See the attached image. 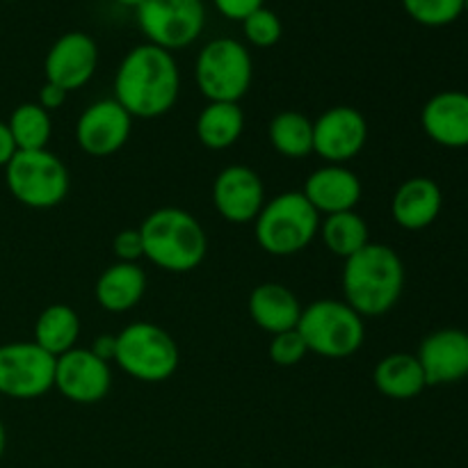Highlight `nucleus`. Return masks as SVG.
Wrapping results in <instances>:
<instances>
[{
    "label": "nucleus",
    "mask_w": 468,
    "mask_h": 468,
    "mask_svg": "<svg viewBox=\"0 0 468 468\" xmlns=\"http://www.w3.org/2000/svg\"><path fill=\"white\" fill-rule=\"evenodd\" d=\"M133 131V117L114 99L94 101L76 122V142L80 151L105 158L126 146Z\"/></svg>",
    "instance_id": "nucleus-13"
},
{
    "label": "nucleus",
    "mask_w": 468,
    "mask_h": 468,
    "mask_svg": "<svg viewBox=\"0 0 468 468\" xmlns=\"http://www.w3.org/2000/svg\"><path fill=\"white\" fill-rule=\"evenodd\" d=\"M16 154V144L12 140V133H9L7 122H0V169L7 167L9 160Z\"/></svg>",
    "instance_id": "nucleus-35"
},
{
    "label": "nucleus",
    "mask_w": 468,
    "mask_h": 468,
    "mask_svg": "<svg viewBox=\"0 0 468 468\" xmlns=\"http://www.w3.org/2000/svg\"><path fill=\"white\" fill-rule=\"evenodd\" d=\"M250 315L263 332L282 334L297 329L302 304L295 292L283 283H261L250 295Z\"/></svg>",
    "instance_id": "nucleus-20"
},
{
    "label": "nucleus",
    "mask_w": 468,
    "mask_h": 468,
    "mask_svg": "<svg viewBox=\"0 0 468 468\" xmlns=\"http://www.w3.org/2000/svg\"><path fill=\"white\" fill-rule=\"evenodd\" d=\"M0 405H3V396H0Z\"/></svg>",
    "instance_id": "nucleus-40"
},
{
    "label": "nucleus",
    "mask_w": 468,
    "mask_h": 468,
    "mask_svg": "<svg viewBox=\"0 0 468 468\" xmlns=\"http://www.w3.org/2000/svg\"><path fill=\"white\" fill-rule=\"evenodd\" d=\"M327 468H341V466H327Z\"/></svg>",
    "instance_id": "nucleus-41"
},
{
    "label": "nucleus",
    "mask_w": 468,
    "mask_h": 468,
    "mask_svg": "<svg viewBox=\"0 0 468 468\" xmlns=\"http://www.w3.org/2000/svg\"><path fill=\"white\" fill-rule=\"evenodd\" d=\"M67 90L53 85V82H44V87L39 90V101H37V103H39L46 112H53V110H59L67 103Z\"/></svg>",
    "instance_id": "nucleus-33"
},
{
    "label": "nucleus",
    "mask_w": 468,
    "mask_h": 468,
    "mask_svg": "<svg viewBox=\"0 0 468 468\" xmlns=\"http://www.w3.org/2000/svg\"><path fill=\"white\" fill-rule=\"evenodd\" d=\"M320 213L302 192H282L265 201L254 219L256 242L272 256H295L315 240Z\"/></svg>",
    "instance_id": "nucleus-4"
},
{
    "label": "nucleus",
    "mask_w": 468,
    "mask_h": 468,
    "mask_svg": "<svg viewBox=\"0 0 468 468\" xmlns=\"http://www.w3.org/2000/svg\"><path fill=\"white\" fill-rule=\"evenodd\" d=\"M420 368L428 387H448L468 378V332L443 327L428 334L419 347Z\"/></svg>",
    "instance_id": "nucleus-15"
},
{
    "label": "nucleus",
    "mask_w": 468,
    "mask_h": 468,
    "mask_svg": "<svg viewBox=\"0 0 468 468\" xmlns=\"http://www.w3.org/2000/svg\"><path fill=\"white\" fill-rule=\"evenodd\" d=\"M242 32H245L247 44L256 46V48H270L282 39L283 26L282 18L272 9L261 7L242 21Z\"/></svg>",
    "instance_id": "nucleus-29"
},
{
    "label": "nucleus",
    "mask_w": 468,
    "mask_h": 468,
    "mask_svg": "<svg viewBox=\"0 0 468 468\" xmlns=\"http://www.w3.org/2000/svg\"><path fill=\"white\" fill-rule=\"evenodd\" d=\"M378 468H393V466H378Z\"/></svg>",
    "instance_id": "nucleus-39"
},
{
    "label": "nucleus",
    "mask_w": 468,
    "mask_h": 468,
    "mask_svg": "<svg viewBox=\"0 0 468 468\" xmlns=\"http://www.w3.org/2000/svg\"><path fill=\"white\" fill-rule=\"evenodd\" d=\"M144 259L165 272H190L204 263L208 238L195 215L165 206L146 215L140 227Z\"/></svg>",
    "instance_id": "nucleus-3"
},
{
    "label": "nucleus",
    "mask_w": 468,
    "mask_h": 468,
    "mask_svg": "<svg viewBox=\"0 0 468 468\" xmlns=\"http://www.w3.org/2000/svg\"><path fill=\"white\" fill-rule=\"evenodd\" d=\"M146 291V274L137 263H122L105 268L96 282L94 295L101 309L108 314H126L135 309Z\"/></svg>",
    "instance_id": "nucleus-21"
},
{
    "label": "nucleus",
    "mask_w": 468,
    "mask_h": 468,
    "mask_svg": "<svg viewBox=\"0 0 468 468\" xmlns=\"http://www.w3.org/2000/svg\"><path fill=\"white\" fill-rule=\"evenodd\" d=\"M318 236L323 238L324 247L332 251L338 259H350L359 250H364L370 242L368 224L355 210H346V213L327 215L320 219Z\"/></svg>",
    "instance_id": "nucleus-25"
},
{
    "label": "nucleus",
    "mask_w": 468,
    "mask_h": 468,
    "mask_svg": "<svg viewBox=\"0 0 468 468\" xmlns=\"http://www.w3.org/2000/svg\"><path fill=\"white\" fill-rule=\"evenodd\" d=\"M53 387L76 405H96L112 387L110 364L85 347H73L55 359Z\"/></svg>",
    "instance_id": "nucleus-11"
},
{
    "label": "nucleus",
    "mask_w": 468,
    "mask_h": 468,
    "mask_svg": "<svg viewBox=\"0 0 468 468\" xmlns=\"http://www.w3.org/2000/svg\"><path fill=\"white\" fill-rule=\"evenodd\" d=\"M254 78L251 53L233 37H218L199 50L195 80L208 103H240Z\"/></svg>",
    "instance_id": "nucleus-5"
},
{
    "label": "nucleus",
    "mask_w": 468,
    "mask_h": 468,
    "mask_svg": "<svg viewBox=\"0 0 468 468\" xmlns=\"http://www.w3.org/2000/svg\"><path fill=\"white\" fill-rule=\"evenodd\" d=\"M181 352L172 334L154 323H133L117 334L114 364L146 384H158L178 370Z\"/></svg>",
    "instance_id": "nucleus-8"
},
{
    "label": "nucleus",
    "mask_w": 468,
    "mask_h": 468,
    "mask_svg": "<svg viewBox=\"0 0 468 468\" xmlns=\"http://www.w3.org/2000/svg\"><path fill=\"white\" fill-rule=\"evenodd\" d=\"M402 7L425 27H443L464 14V0H402Z\"/></svg>",
    "instance_id": "nucleus-28"
},
{
    "label": "nucleus",
    "mask_w": 468,
    "mask_h": 468,
    "mask_svg": "<svg viewBox=\"0 0 468 468\" xmlns=\"http://www.w3.org/2000/svg\"><path fill=\"white\" fill-rule=\"evenodd\" d=\"M16 151L46 149L53 135L50 112H46L39 103H21L14 108L7 122Z\"/></svg>",
    "instance_id": "nucleus-27"
},
{
    "label": "nucleus",
    "mask_w": 468,
    "mask_h": 468,
    "mask_svg": "<svg viewBox=\"0 0 468 468\" xmlns=\"http://www.w3.org/2000/svg\"><path fill=\"white\" fill-rule=\"evenodd\" d=\"M135 12L146 44L169 53L195 44L206 26L204 0H142Z\"/></svg>",
    "instance_id": "nucleus-9"
},
{
    "label": "nucleus",
    "mask_w": 468,
    "mask_h": 468,
    "mask_svg": "<svg viewBox=\"0 0 468 468\" xmlns=\"http://www.w3.org/2000/svg\"><path fill=\"white\" fill-rule=\"evenodd\" d=\"M122 7H131V9H137L142 5V0H117Z\"/></svg>",
    "instance_id": "nucleus-37"
},
{
    "label": "nucleus",
    "mask_w": 468,
    "mask_h": 468,
    "mask_svg": "<svg viewBox=\"0 0 468 468\" xmlns=\"http://www.w3.org/2000/svg\"><path fill=\"white\" fill-rule=\"evenodd\" d=\"M99 67V46L87 32L73 30L55 39L44 59L46 82L76 91L94 78Z\"/></svg>",
    "instance_id": "nucleus-14"
},
{
    "label": "nucleus",
    "mask_w": 468,
    "mask_h": 468,
    "mask_svg": "<svg viewBox=\"0 0 468 468\" xmlns=\"http://www.w3.org/2000/svg\"><path fill=\"white\" fill-rule=\"evenodd\" d=\"M55 356L35 341L0 346V396L35 400L53 388Z\"/></svg>",
    "instance_id": "nucleus-10"
},
{
    "label": "nucleus",
    "mask_w": 468,
    "mask_h": 468,
    "mask_svg": "<svg viewBox=\"0 0 468 468\" xmlns=\"http://www.w3.org/2000/svg\"><path fill=\"white\" fill-rule=\"evenodd\" d=\"M302 195L320 215H336L355 210L361 201L364 187L359 176L343 165H324L309 174Z\"/></svg>",
    "instance_id": "nucleus-18"
},
{
    "label": "nucleus",
    "mask_w": 468,
    "mask_h": 468,
    "mask_svg": "<svg viewBox=\"0 0 468 468\" xmlns=\"http://www.w3.org/2000/svg\"><path fill=\"white\" fill-rule=\"evenodd\" d=\"M5 448H7V432H5V425L3 420H0V460H3L5 455Z\"/></svg>",
    "instance_id": "nucleus-36"
},
{
    "label": "nucleus",
    "mask_w": 468,
    "mask_h": 468,
    "mask_svg": "<svg viewBox=\"0 0 468 468\" xmlns=\"http://www.w3.org/2000/svg\"><path fill=\"white\" fill-rule=\"evenodd\" d=\"M297 332L309 352L327 359L356 355L366 341L364 318L343 300H318L302 309Z\"/></svg>",
    "instance_id": "nucleus-6"
},
{
    "label": "nucleus",
    "mask_w": 468,
    "mask_h": 468,
    "mask_svg": "<svg viewBox=\"0 0 468 468\" xmlns=\"http://www.w3.org/2000/svg\"><path fill=\"white\" fill-rule=\"evenodd\" d=\"M443 208V192L428 176L407 178L391 199V218L407 231H423L437 222Z\"/></svg>",
    "instance_id": "nucleus-19"
},
{
    "label": "nucleus",
    "mask_w": 468,
    "mask_h": 468,
    "mask_svg": "<svg viewBox=\"0 0 468 468\" xmlns=\"http://www.w3.org/2000/svg\"><path fill=\"white\" fill-rule=\"evenodd\" d=\"M195 131L206 149H231L245 131V112L240 103H208L197 117Z\"/></svg>",
    "instance_id": "nucleus-23"
},
{
    "label": "nucleus",
    "mask_w": 468,
    "mask_h": 468,
    "mask_svg": "<svg viewBox=\"0 0 468 468\" xmlns=\"http://www.w3.org/2000/svg\"><path fill=\"white\" fill-rule=\"evenodd\" d=\"M90 350L94 352L101 361L110 364V361H114V356H117V336L101 334V336L94 338V343H91Z\"/></svg>",
    "instance_id": "nucleus-34"
},
{
    "label": "nucleus",
    "mask_w": 468,
    "mask_h": 468,
    "mask_svg": "<svg viewBox=\"0 0 468 468\" xmlns=\"http://www.w3.org/2000/svg\"><path fill=\"white\" fill-rule=\"evenodd\" d=\"M270 144L283 158L300 160L314 154V122L297 110L279 112L268 126Z\"/></svg>",
    "instance_id": "nucleus-26"
},
{
    "label": "nucleus",
    "mask_w": 468,
    "mask_h": 468,
    "mask_svg": "<svg viewBox=\"0 0 468 468\" xmlns=\"http://www.w3.org/2000/svg\"><path fill=\"white\" fill-rule=\"evenodd\" d=\"M218 12L229 21H245L256 9L265 7V0H213Z\"/></svg>",
    "instance_id": "nucleus-32"
},
{
    "label": "nucleus",
    "mask_w": 468,
    "mask_h": 468,
    "mask_svg": "<svg viewBox=\"0 0 468 468\" xmlns=\"http://www.w3.org/2000/svg\"><path fill=\"white\" fill-rule=\"evenodd\" d=\"M213 206L227 222H254L265 206L263 181L247 165H231V167L222 169L215 178Z\"/></svg>",
    "instance_id": "nucleus-16"
},
{
    "label": "nucleus",
    "mask_w": 468,
    "mask_h": 468,
    "mask_svg": "<svg viewBox=\"0 0 468 468\" xmlns=\"http://www.w3.org/2000/svg\"><path fill=\"white\" fill-rule=\"evenodd\" d=\"M425 135L446 149L468 146V91L443 90L434 94L420 110Z\"/></svg>",
    "instance_id": "nucleus-17"
},
{
    "label": "nucleus",
    "mask_w": 468,
    "mask_h": 468,
    "mask_svg": "<svg viewBox=\"0 0 468 468\" xmlns=\"http://www.w3.org/2000/svg\"><path fill=\"white\" fill-rule=\"evenodd\" d=\"M309 347H306L304 338L297 329H291V332L274 334L272 343H270V359L274 361L282 368H291V366H297L306 356Z\"/></svg>",
    "instance_id": "nucleus-30"
},
{
    "label": "nucleus",
    "mask_w": 468,
    "mask_h": 468,
    "mask_svg": "<svg viewBox=\"0 0 468 468\" xmlns=\"http://www.w3.org/2000/svg\"><path fill=\"white\" fill-rule=\"evenodd\" d=\"M373 382L375 388L391 400H411V398L420 396L423 388L428 387L416 355H407V352L384 356L375 366Z\"/></svg>",
    "instance_id": "nucleus-22"
},
{
    "label": "nucleus",
    "mask_w": 468,
    "mask_h": 468,
    "mask_svg": "<svg viewBox=\"0 0 468 468\" xmlns=\"http://www.w3.org/2000/svg\"><path fill=\"white\" fill-rule=\"evenodd\" d=\"M114 101L133 119L167 114L181 94V71L174 53L154 44L128 50L114 73Z\"/></svg>",
    "instance_id": "nucleus-1"
},
{
    "label": "nucleus",
    "mask_w": 468,
    "mask_h": 468,
    "mask_svg": "<svg viewBox=\"0 0 468 468\" xmlns=\"http://www.w3.org/2000/svg\"><path fill=\"white\" fill-rule=\"evenodd\" d=\"M112 250L114 256H117L122 263H137V261L144 256L140 229H123V231H119L117 236H114Z\"/></svg>",
    "instance_id": "nucleus-31"
},
{
    "label": "nucleus",
    "mask_w": 468,
    "mask_h": 468,
    "mask_svg": "<svg viewBox=\"0 0 468 468\" xmlns=\"http://www.w3.org/2000/svg\"><path fill=\"white\" fill-rule=\"evenodd\" d=\"M5 183L18 204L35 210L59 206L71 187L67 165L48 149L16 151L5 167Z\"/></svg>",
    "instance_id": "nucleus-7"
},
{
    "label": "nucleus",
    "mask_w": 468,
    "mask_h": 468,
    "mask_svg": "<svg viewBox=\"0 0 468 468\" xmlns=\"http://www.w3.org/2000/svg\"><path fill=\"white\" fill-rule=\"evenodd\" d=\"M80 336V318L69 304H50L39 314L35 324V343L55 359L73 350Z\"/></svg>",
    "instance_id": "nucleus-24"
},
{
    "label": "nucleus",
    "mask_w": 468,
    "mask_h": 468,
    "mask_svg": "<svg viewBox=\"0 0 468 468\" xmlns=\"http://www.w3.org/2000/svg\"><path fill=\"white\" fill-rule=\"evenodd\" d=\"M405 288V265L388 245L368 242L364 250L346 259L343 295L361 318H378L398 304Z\"/></svg>",
    "instance_id": "nucleus-2"
},
{
    "label": "nucleus",
    "mask_w": 468,
    "mask_h": 468,
    "mask_svg": "<svg viewBox=\"0 0 468 468\" xmlns=\"http://www.w3.org/2000/svg\"><path fill=\"white\" fill-rule=\"evenodd\" d=\"M464 14H468V0H464Z\"/></svg>",
    "instance_id": "nucleus-38"
},
{
    "label": "nucleus",
    "mask_w": 468,
    "mask_h": 468,
    "mask_svg": "<svg viewBox=\"0 0 468 468\" xmlns=\"http://www.w3.org/2000/svg\"><path fill=\"white\" fill-rule=\"evenodd\" d=\"M368 140V122L352 105H334L314 122V154L329 165H343L361 154Z\"/></svg>",
    "instance_id": "nucleus-12"
}]
</instances>
